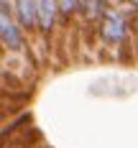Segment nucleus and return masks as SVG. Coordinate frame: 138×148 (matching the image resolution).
I'll use <instances>...</instances> for the list:
<instances>
[{"label":"nucleus","instance_id":"obj_7","mask_svg":"<svg viewBox=\"0 0 138 148\" xmlns=\"http://www.w3.org/2000/svg\"><path fill=\"white\" fill-rule=\"evenodd\" d=\"M84 3H90V0H82V5H84Z\"/></svg>","mask_w":138,"mask_h":148},{"label":"nucleus","instance_id":"obj_6","mask_svg":"<svg viewBox=\"0 0 138 148\" xmlns=\"http://www.w3.org/2000/svg\"><path fill=\"white\" fill-rule=\"evenodd\" d=\"M136 49H138V26H136Z\"/></svg>","mask_w":138,"mask_h":148},{"label":"nucleus","instance_id":"obj_4","mask_svg":"<svg viewBox=\"0 0 138 148\" xmlns=\"http://www.w3.org/2000/svg\"><path fill=\"white\" fill-rule=\"evenodd\" d=\"M38 0H15V13H18V23L23 28H33L38 26Z\"/></svg>","mask_w":138,"mask_h":148},{"label":"nucleus","instance_id":"obj_2","mask_svg":"<svg viewBox=\"0 0 138 148\" xmlns=\"http://www.w3.org/2000/svg\"><path fill=\"white\" fill-rule=\"evenodd\" d=\"M125 36V18L120 10H107L102 18V38L107 44H118Z\"/></svg>","mask_w":138,"mask_h":148},{"label":"nucleus","instance_id":"obj_3","mask_svg":"<svg viewBox=\"0 0 138 148\" xmlns=\"http://www.w3.org/2000/svg\"><path fill=\"white\" fill-rule=\"evenodd\" d=\"M59 0H38V8H36V13H38V28L49 33V31L56 26V15H59Z\"/></svg>","mask_w":138,"mask_h":148},{"label":"nucleus","instance_id":"obj_1","mask_svg":"<svg viewBox=\"0 0 138 148\" xmlns=\"http://www.w3.org/2000/svg\"><path fill=\"white\" fill-rule=\"evenodd\" d=\"M23 26L10 18V10H8V0H3V8H0V38H3V46L10 49V51H18L23 46Z\"/></svg>","mask_w":138,"mask_h":148},{"label":"nucleus","instance_id":"obj_5","mask_svg":"<svg viewBox=\"0 0 138 148\" xmlns=\"http://www.w3.org/2000/svg\"><path fill=\"white\" fill-rule=\"evenodd\" d=\"M79 5H82V0H59V8H61L64 15H69L72 10H77Z\"/></svg>","mask_w":138,"mask_h":148}]
</instances>
